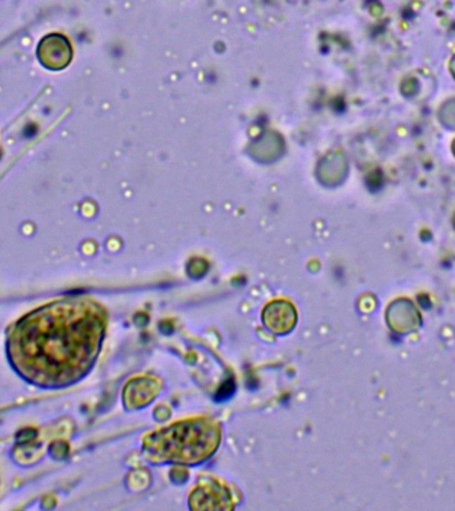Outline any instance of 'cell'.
<instances>
[{
	"label": "cell",
	"mask_w": 455,
	"mask_h": 511,
	"mask_svg": "<svg viewBox=\"0 0 455 511\" xmlns=\"http://www.w3.org/2000/svg\"><path fill=\"white\" fill-rule=\"evenodd\" d=\"M128 389L132 390V401L131 403H134V406H146L148 402L150 401L152 398H155L156 396V386H155V382L152 379H147V378H140L137 379V384L136 382H131Z\"/></svg>",
	"instance_id": "cell-6"
},
{
	"label": "cell",
	"mask_w": 455,
	"mask_h": 511,
	"mask_svg": "<svg viewBox=\"0 0 455 511\" xmlns=\"http://www.w3.org/2000/svg\"><path fill=\"white\" fill-rule=\"evenodd\" d=\"M262 320L265 327L276 334H286L295 328L297 322V313L295 306L283 301H273L267 305L262 313Z\"/></svg>",
	"instance_id": "cell-4"
},
{
	"label": "cell",
	"mask_w": 455,
	"mask_h": 511,
	"mask_svg": "<svg viewBox=\"0 0 455 511\" xmlns=\"http://www.w3.org/2000/svg\"><path fill=\"white\" fill-rule=\"evenodd\" d=\"M231 502L228 490L216 481L201 484L191 496V507L195 510L232 509Z\"/></svg>",
	"instance_id": "cell-3"
},
{
	"label": "cell",
	"mask_w": 455,
	"mask_h": 511,
	"mask_svg": "<svg viewBox=\"0 0 455 511\" xmlns=\"http://www.w3.org/2000/svg\"><path fill=\"white\" fill-rule=\"evenodd\" d=\"M65 53L70 55L71 49L65 37L60 35H49L39 46V59L49 68L58 70L64 67L70 61L64 58Z\"/></svg>",
	"instance_id": "cell-5"
},
{
	"label": "cell",
	"mask_w": 455,
	"mask_h": 511,
	"mask_svg": "<svg viewBox=\"0 0 455 511\" xmlns=\"http://www.w3.org/2000/svg\"><path fill=\"white\" fill-rule=\"evenodd\" d=\"M104 328V312L91 300L49 305L19 322L11 339L13 362L39 384L72 382L94 364Z\"/></svg>",
	"instance_id": "cell-1"
},
{
	"label": "cell",
	"mask_w": 455,
	"mask_h": 511,
	"mask_svg": "<svg viewBox=\"0 0 455 511\" xmlns=\"http://www.w3.org/2000/svg\"><path fill=\"white\" fill-rule=\"evenodd\" d=\"M222 439L220 426L208 418L181 421L161 429L144 439L143 449L153 462L197 465L217 450Z\"/></svg>",
	"instance_id": "cell-2"
},
{
	"label": "cell",
	"mask_w": 455,
	"mask_h": 511,
	"mask_svg": "<svg viewBox=\"0 0 455 511\" xmlns=\"http://www.w3.org/2000/svg\"><path fill=\"white\" fill-rule=\"evenodd\" d=\"M37 125H28L27 128L25 130V137H32L34 134H37Z\"/></svg>",
	"instance_id": "cell-7"
}]
</instances>
